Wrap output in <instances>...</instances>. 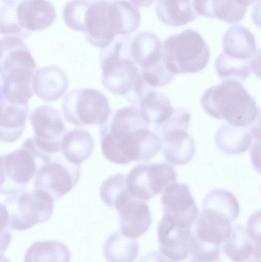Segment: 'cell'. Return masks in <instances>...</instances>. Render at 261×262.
<instances>
[{"label": "cell", "mask_w": 261, "mask_h": 262, "mask_svg": "<svg viewBox=\"0 0 261 262\" xmlns=\"http://www.w3.org/2000/svg\"><path fill=\"white\" fill-rule=\"evenodd\" d=\"M149 125L135 106L111 112L100 126L101 150L105 158L118 164L153 158L161 150L162 142Z\"/></svg>", "instance_id": "obj_1"}, {"label": "cell", "mask_w": 261, "mask_h": 262, "mask_svg": "<svg viewBox=\"0 0 261 262\" xmlns=\"http://www.w3.org/2000/svg\"><path fill=\"white\" fill-rule=\"evenodd\" d=\"M131 37L117 35L100 51L102 82L114 94L123 95L130 103L138 101L149 89L139 69L130 55Z\"/></svg>", "instance_id": "obj_2"}, {"label": "cell", "mask_w": 261, "mask_h": 262, "mask_svg": "<svg viewBox=\"0 0 261 262\" xmlns=\"http://www.w3.org/2000/svg\"><path fill=\"white\" fill-rule=\"evenodd\" d=\"M140 15L128 0L96 1L90 3L86 19V40L103 49L117 35H128L138 28Z\"/></svg>", "instance_id": "obj_3"}, {"label": "cell", "mask_w": 261, "mask_h": 262, "mask_svg": "<svg viewBox=\"0 0 261 262\" xmlns=\"http://www.w3.org/2000/svg\"><path fill=\"white\" fill-rule=\"evenodd\" d=\"M200 102L209 115L234 126H248L259 117L260 110L254 99L242 83L234 79H224L207 89Z\"/></svg>", "instance_id": "obj_4"}, {"label": "cell", "mask_w": 261, "mask_h": 262, "mask_svg": "<svg viewBox=\"0 0 261 262\" xmlns=\"http://www.w3.org/2000/svg\"><path fill=\"white\" fill-rule=\"evenodd\" d=\"M50 157L35 145L33 137L20 148L0 155V193L6 196L25 191L38 169Z\"/></svg>", "instance_id": "obj_5"}, {"label": "cell", "mask_w": 261, "mask_h": 262, "mask_svg": "<svg viewBox=\"0 0 261 262\" xmlns=\"http://www.w3.org/2000/svg\"><path fill=\"white\" fill-rule=\"evenodd\" d=\"M210 56L207 43L199 32L191 29L168 37L162 45V60L174 75L202 71Z\"/></svg>", "instance_id": "obj_6"}, {"label": "cell", "mask_w": 261, "mask_h": 262, "mask_svg": "<svg viewBox=\"0 0 261 262\" xmlns=\"http://www.w3.org/2000/svg\"><path fill=\"white\" fill-rule=\"evenodd\" d=\"M53 199L44 191L36 189L7 196L4 204L9 213V227L24 231L43 223L54 211Z\"/></svg>", "instance_id": "obj_7"}, {"label": "cell", "mask_w": 261, "mask_h": 262, "mask_svg": "<svg viewBox=\"0 0 261 262\" xmlns=\"http://www.w3.org/2000/svg\"><path fill=\"white\" fill-rule=\"evenodd\" d=\"M190 118L187 110L176 108L168 119L154 127L161 140L163 156L171 164H185L195 154V141L187 133Z\"/></svg>", "instance_id": "obj_8"}, {"label": "cell", "mask_w": 261, "mask_h": 262, "mask_svg": "<svg viewBox=\"0 0 261 262\" xmlns=\"http://www.w3.org/2000/svg\"><path fill=\"white\" fill-rule=\"evenodd\" d=\"M61 110L65 119L77 126L101 125L111 112L106 96L101 91L90 88L77 89L69 92L63 100Z\"/></svg>", "instance_id": "obj_9"}, {"label": "cell", "mask_w": 261, "mask_h": 262, "mask_svg": "<svg viewBox=\"0 0 261 262\" xmlns=\"http://www.w3.org/2000/svg\"><path fill=\"white\" fill-rule=\"evenodd\" d=\"M177 179L176 170L168 164H141L134 167L126 176V187L132 198L149 201Z\"/></svg>", "instance_id": "obj_10"}, {"label": "cell", "mask_w": 261, "mask_h": 262, "mask_svg": "<svg viewBox=\"0 0 261 262\" xmlns=\"http://www.w3.org/2000/svg\"><path fill=\"white\" fill-rule=\"evenodd\" d=\"M81 175L80 165L65 158H56L42 165L34 176V186L49 194L53 200L68 192L78 182Z\"/></svg>", "instance_id": "obj_11"}, {"label": "cell", "mask_w": 261, "mask_h": 262, "mask_svg": "<svg viewBox=\"0 0 261 262\" xmlns=\"http://www.w3.org/2000/svg\"><path fill=\"white\" fill-rule=\"evenodd\" d=\"M29 120L37 147L51 156L59 152L62 138L67 131L59 112L51 106L41 105L31 112Z\"/></svg>", "instance_id": "obj_12"}, {"label": "cell", "mask_w": 261, "mask_h": 262, "mask_svg": "<svg viewBox=\"0 0 261 262\" xmlns=\"http://www.w3.org/2000/svg\"><path fill=\"white\" fill-rule=\"evenodd\" d=\"M130 55L143 77L165 68L162 60V45L158 36L146 31L139 32L130 40Z\"/></svg>", "instance_id": "obj_13"}, {"label": "cell", "mask_w": 261, "mask_h": 262, "mask_svg": "<svg viewBox=\"0 0 261 262\" xmlns=\"http://www.w3.org/2000/svg\"><path fill=\"white\" fill-rule=\"evenodd\" d=\"M163 214L182 226L191 227L198 215V208L185 184L173 183L163 191L161 197Z\"/></svg>", "instance_id": "obj_14"}, {"label": "cell", "mask_w": 261, "mask_h": 262, "mask_svg": "<svg viewBox=\"0 0 261 262\" xmlns=\"http://www.w3.org/2000/svg\"><path fill=\"white\" fill-rule=\"evenodd\" d=\"M191 227L176 223L163 214L157 228V237L161 254L169 260L180 261L189 255Z\"/></svg>", "instance_id": "obj_15"}, {"label": "cell", "mask_w": 261, "mask_h": 262, "mask_svg": "<svg viewBox=\"0 0 261 262\" xmlns=\"http://www.w3.org/2000/svg\"><path fill=\"white\" fill-rule=\"evenodd\" d=\"M16 15L19 25L30 32L49 28L56 18L55 7L48 0H22L17 5Z\"/></svg>", "instance_id": "obj_16"}, {"label": "cell", "mask_w": 261, "mask_h": 262, "mask_svg": "<svg viewBox=\"0 0 261 262\" xmlns=\"http://www.w3.org/2000/svg\"><path fill=\"white\" fill-rule=\"evenodd\" d=\"M223 54L231 58L251 61L260 56L253 34L247 28L235 25L224 33L222 40Z\"/></svg>", "instance_id": "obj_17"}, {"label": "cell", "mask_w": 261, "mask_h": 262, "mask_svg": "<svg viewBox=\"0 0 261 262\" xmlns=\"http://www.w3.org/2000/svg\"><path fill=\"white\" fill-rule=\"evenodd\" d=\"M117 211L120 229L127 237L136 238L140 236L151 225L150 209L143 200L131 197Z\"/></svg>", "instance_id": "obj_18"}, {"label": "cell", "mask_w": 261, "mask_h": 262, "mask_svg": "<svg viewBox=\"0 0 261 262\" xmlns=\"http://www.w3.org/2000/svg\"><path fill=\"white\" fill-rule=\"evenodd\" d=\"M65 72L58 66L50 65L36 71L33 79L34 92L44 101H53L62 97L68 86Z\"/></svg>", "instance_id": "obj_19"}, {"label": "cell", "mask_w": 261, "mask_h": 262, "mask_svg": "<svg viewBox=\"0 0 261 262\" xmlns=\"http://www.w3.org/2000/svg\"><path fill=\"white\" fill-rule=\"evenodd\" d=\"M29 111L27 104L11 102L0 97V141L12 143L22 135Z\"/></svg>", "instance_id": "obj_20"}, {"label": "cell", "mask_w": 261, "mask_h": 262, "mask_svg": "<svg viewBox=\"0 0 261 262\" xmlns=\"http://www.w3.org/2000/svg\"><path fill=\"white\" fill-rule=\"evenodd\" d=\"M223 250L234 261H258L260 258V245L255 243L248 235L244 227L236 224L224 242Z\"/></svg>", "instance_id": "obj_21"}, {"label": "cell", "mask_w": 261, "mask_h": 262, "mask_svg": "<svg viewBox=\"0 0 261 262\" xmlns=\"http://www.w3.org/2000/svg\"><path fill=\"white\" fill-rule=\"evenodd\" d=\"M251 124L238 126L226 122L220 126L215 135V142L218 148L228 155L245 152L252 141Z\"/></svg>", "instance_id": "obj_22"}, {"label": "cell", "mask_w": 261, "mask_h": 262, "mask_svg": "<svg viewBox=\"0 0 261 262\" xmlns=\"http://www.w3.org/2000/svg\"><path fill=\"white\" fill-rule=\"evenodd\" d=\"M231 223L208 211L200 214L193 233L199 240L215 245L221 246L229 236Z\"/></svg>", "instance_id": "obj_23"}, {"label": "cell", "mask_w": 261, "mask_h": 262, "mask_svg": "<svg viewBox=\"0 0 261 262\" xmlns=\"http://www.w3.org/2000/svg\"><path fill=\"white\" fill-rule=\"evenodd\" d=\"M198 15L218 18L229 24H235L244 17L247 8L235 0H194Z\"/></svg>", "instance_id": "obj_24"}, {"label": "cell", "mask_w": 261, "mask_h": 262, "mask_svg": "<svg viewBox=\"0 0 261 262\" xmlns=\"http://www.w3.org/2000/svg\"><path fill=\"white\" fill-rule=\"evenodd\" d=\"M155 11L161 22L171 27L184 26L198 16L194 0H158Z\"/></svg>", "instance_id": "obj_25"}, {"label": "cell", "mask_w": 261, "mask_h": 262, "mask_svg": "<svg viewBox=\"0 0 261 262\" xmlns=\"http://www.w3.org/2000/svg\"><path fill=\"white\" fill-rule=\"evenodd\" d=\"M94 141L90 133L83 129L66 131L60 143V150L69 162L80 165L91 155Z\"/></svg>", "instance_id": "obj_26"}, {"label": "cell", "mask_w": 261, "mask_h": 262, "mask_svg": "<svg viewBox=\"0 0 261 262\" xmlns=\"http://www.w3.org/2000/svg\"><path fill=\"white\" fill-rule=\"evenodd\" d=\"M137 107L144 120L149 125H159L172 115L173 108L170 100L163 93L153 89L139 99Z\"/></svg>", "instance_id": "obj_27"}, {"label": "cell", "mask_w": 261, "mask_h": 262, "mask_svg": "<svg viewBox=\"0 0 261 262\" xmlns=\"http://www.w3.org/2000/svg\"><path fill=\"white\" fill-rule=\"evenodd\" d=\"M260 56L251 61H241L229 58L221 53L215 61V67L219 77L222 79H234L243 81L252 73H260Z\"/></svg>", "instance_id": "obj_28"}, {"label": "cell", "mask_w": 261, "mask_h": 262, "mask_svg": "<svg viewBox=\"0 0 261 262\" xmlns=\"http://www.w3.org/2000/svg\"><path fill=\"white\" fill-rule=\"evenodd\" d=\"M203 210L211 212L231 223L240 213V205L234 194L228 190L217 189L208 192L203 201Z\"/></svg>", "instance_id": "obj_29"}, {"label": "cell", "mask_w": 261, "mask_h": 262, "mask_svg": "<svg viewBox=\"0 0 261 262\" xmlns=\"http://www.w3.org/2000/svg\"><path fill=\"white\" fill-rule=\"evenodd\" d=\"M138 253V241L127 237L120 232L112 233L104 243L103 253L109 261H133Z\"/></svg>", "instance_id": "obj_30"}, {"label": "cell", "mask_w": 261, "mask_h": 262, "mask_svg": "<svg viewBox=\"0 0 261 262\" xmlns=\"http://www.w3.org/2000/svg\"><path fill=\"white\" fill-rule=\"evenodd\" d=\"M70 254L67 247L57 241H38L28 249L24 261H69Z\"/></svg>", "instance_id": "obj_31"}, {"label": "cell", "mask_w": 261, "mask_h": 262, "mask_svg": "<svg viewBox=\"0 0 261 262\" xmlns=\"http://www.w3.org/2000/svg\"><path fill=\"white\" fill-rule=\"evenodd\" d=\"M126 177L122 173L113 174L103 181L100 187L102 201L117 211L131 197L126 187Z\"/></svg>", "instance_id": "obj_32"}, {"label": "cell", "mask_w": 261, "mask_h": 262, "mask_svg": "<svg viewBox=\"0 0 261 262\" xmlns=\"http://www.w3.org/2000/svg\"><path fill=\"white\" fill-rule=\"evenodd\" d=\"M90 3L89 0H71L65 5L63 19L68 28L85 32L87 13Z\"/></svg>", "instance_id": "obj_33"}, {"label": "cell", "mask_w": 261, "mask_h": 262, "mask_svg": "<svg viewBox=\"0 0 261 262\" xmlns=\"http://www.w3.org/2000/svg\"><path fill=\"white\" fill-rule=\"evenodd\" d=\"M17 5L6 4L0 7V35L13 36L23 39L28 37L31 32L22 28L18 23Z\"/></svg>", "instance_id": "obj_34"}, {"label": "cell", "mask_w": 261, "mask_h": 262, "mask_svg": "<svg viewBox=\"0 0 261 262\" xmlns=\"http://www.w3.org/2000/svg\"><path fill=\"white\" fill-rule=\"evenodd\" d=\"M221 253V246L199 240L192 233L189 242V254L192 261H217Z\"/></svg>", "instance_id": "obj_35"}, {"label": "cell", "mask_w": 261, "mask_h": 262, "mask_svg": "<svg viewBox=\"0 0 261 262\" xmlns=\"http://www.w3.org/2000/svg\"><path fill=\"white\" fill-rule=\"evenodd\" d=\"M260 214L258 216V213L253 214L250 217L247 225L246 229V232L250 237L256 244L260 245V229H258V227H260V224L258 225V223L260 221Z\"/></svg>", "instance_id": "obj_36"}, {"label": "cell", "mask_w": 261, "mask_h": 262, "mask_svg": "<svg viewBox=\"0 0 261 262\" xmlns=\"http://www.w3.org/2000/svg\"><path fill=\"white\" fill-rule=\"evenodd\" d=\"M9 213L4 204L0 203V233L9 229Z\"/></svg>", "instance_id": "obj_37"}, {"label": "cell", "mask_w": 261, "mask_h": 262, "mask_svg": "<svg viewBox=\"0 0 261 262\" xmlns=\"http://www.w3.org/2000/svg\"><path fill=\"white\" fill-rule=\"evenodd\" d=\"M130 2L137 8L148 7L153 4L156 0H130Z\"/></svg>", "instance_id": "obj_38"}, {"label": "cell", "mask_w": 261, "mask_h": 262, "mask_svg": "<svg viewBox=\"0 0 261 262\" xmlns=\"http://www.w3.org/2000/svg\"><path fill=\"white\" fill-rule=\"evenodd\" d=\"M5 82V74L0 64V97L3 95Z\"/></svg>", "instance_id": "obj_39"}, {"label": "cell", "mask_w": 261, "mask_h": 262, "mask_svg": "<svg viewBox=\"0 0 261 262\" xmlns=\"http://www.w3.org/2000/svg\"><path fill=\"white\" fill-rule=\"evenodd\" d=\"M240 5L248 8L249 6L253 5L258 0H235Z\"/></svg>", "instance_id": "obj_40"}, {"label": "cell", "mask_w": 261, "mask_h": 262, "mask_svg": "<svg viewBox=\"0 0 261 262\" xmlns=\"http://www.w3.org/2000/svg\"><path fill=\"white\" fill-rule=\"evenodd\" d=\"M6 4L17 5L22 0H0Z\"/></svg>", "instance_id": "obj_41"}, {"label": "cell", "mask_w": 261, "mask_h": 262, "mask_svg": "<svg viewBox=\"0 0 261 262\" xmlns=\"http://www.w3.org/2000/svg\"><path fill=\"white\" fill-rule=\"evenodd\" d=\"M2 36L0 35V37H1Z\"/></svg>", "instance_id": "obj_42"}]
</instances>
